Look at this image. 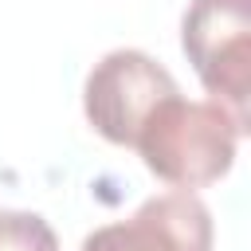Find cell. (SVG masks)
Returning a JSON list of instances; mask_svg holds the SVG:
<instances>
[{
  "label": "cell",
  "instance_id": "1",
  "mask_svg": "<svg viewBox=\"0 0 251 251\" xmlns=\"http://www.w3.org/2000/svg\"><path fill=\"white\" fill-rule=\"evenodd\" d=\"M243 133L247 126L216 98L184 102L176 90L145 118L133 149L157 180L173 188H204L231 173Z\"/></svg>",
  "mask_w": 251,
  "mask_h": 251
},
{
  "label": "cell",
  "instance_id": "2",
  "mask_svg": "<svg viewBox=\"0 0 251 251\" xmlns=\"http://www.w3.org/2000/svg\"><path fill=\"white\" fill-rule=\"evenodd\" d=\"M180 47L204 90L247 126L251 94V0H192Z\"/></svg>",
  "mask_w": 251,
  "mask_h": 251
},
{
  "label": "cell",
  "instance_id": "3",
  "mask_svg": "<svg viewBox=\"0 0 251 251\" xmlns=\"http://www.w3.org/2000/svg\"><path fill=\"white\" fill-rule=\"evenodd\" d=\"M173 94H176V78L153 55L122 47L94 63L82 86V106H86V122L106 141L133 149L145 118Z\"/></svg>",
  "mask_w": 251,
  "mask_h": 251
},
{
  "label": "cell",
  "instance_id": "4",
  "mask_svg": "<svg viewBox=\"0 0 251 251\" xmlns=\"http://www.w3.org/2000/svg\"><path fill=\"white\" fill-rule=\"evenodd\" d=\"M82 251H212V212L188 188L165 192L145 200L129 220L90 231Z\"/></svg>",
  "mask_w": 251,
  "mask_h": 251
},
{
  "label": "cell",
  "instance_id": "5",
  "mask_svg": "<svg viewBox=\"0 0 251 251\" xmlns=\"http://www.w3.org/2000/svg\"><path fill=\"white\" fill-rule=\"evenodd\" d=\"M0 251H59V239L43 216L0 208Z\"/></svg>",
  "mask_w": 251,
  "mask_h": 251
}]
</instances>
